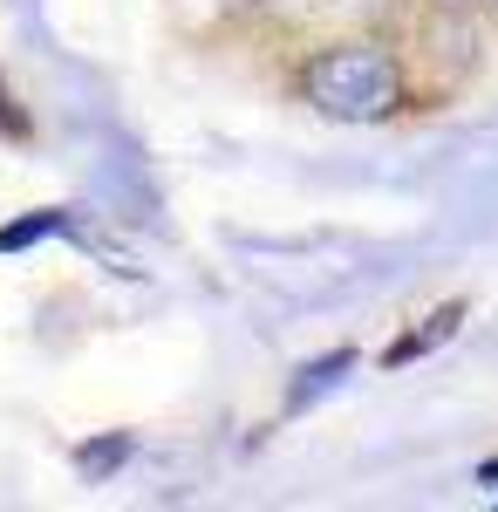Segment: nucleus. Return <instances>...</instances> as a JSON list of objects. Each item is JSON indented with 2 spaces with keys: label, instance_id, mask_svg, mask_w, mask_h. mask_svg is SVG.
<instances>
[{
  "label": "nucleus",
  "instance_id": "f257e3e1",
  "mask_svg": "<svg viewBox=\"0 0 498 512\" xmlns=\"http://www.w3.org/2000/svg\"><path fill=\"white\" fill-rule=\"evenodd\" d=\"M301 89L321 117L376 123L403 103V69H396V55L376 48V41H342V48H328V55L307 62Z\"/></svg>",
  "mask_w": 498,
  "mask_h": 512
},
{
  "label": "nucleus",
  "instance_id": "f03ea898",
  "mask_svg": "<svg viewBox=\"0 0 498 512\" xmlns=\"http://www.w3.org/2000/svg\"><path fill=\"white\" fill-rule=\"evenodd\" d=\"M451 328H458V308H437V315L423 321L417 335H403V342H396V349H389V362H410V355H423V349H430V342H444V335H451Z\"/></svg>",
  "mask_w": 498,
  "mask_h": 512
},
{
  "label": "nucleus",
  "instance_id": "7ed1b4c3",
  "mask_svg": "<svg viewBox=\"0 0 498 512\" xmlns=\"http://www.w3.org/2000/svg\"><path fill=\"white\" fill-rule=\"evenodd\" d=\"M55 226H62V212H35V219H21V226L0 233V253H14V246H28V239H41V233H55Z\"/></svg>",
  "mask_w": 498,
  "mask_h": 512
},
{
  "label": "nucleus",
  "instance_id": "20e7f679",
  "mask_svg": "<svg viewBox=\"0 0 498 512\" xmlns=\"http://www.w3.org/2000/svg\"><path fill=\"white\" fill-rule=\"evenodd\" d=\"M0 123H7V130H14V137H21V130H28V123L14 117V110H7V89H0Z\"/></svg>",
  "mask_w": 498,
  "mask_h": 512
}]
</instances>
